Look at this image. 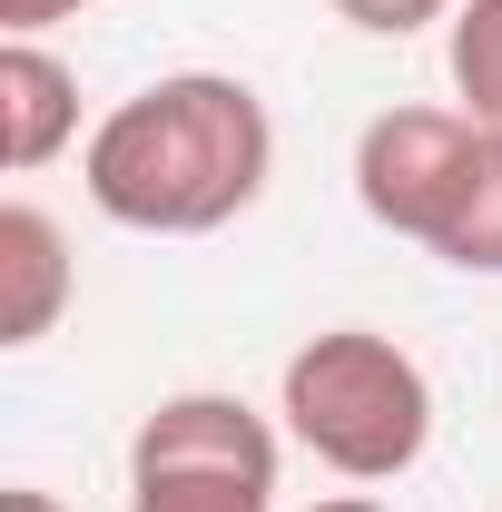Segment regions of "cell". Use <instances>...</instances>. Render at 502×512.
Masks as SVG:
<instances>
[{
  "instance_id": "4",
  "label": "cell",
  "mask_w": 502,
  "mask_h": 512,
  "mask_svg": "<svg viewBox=\"0 0 502 512\" xmlns=\"http://www.w3.org/2000/svg\"><path fill=\"white\" fill-rule=\"evenodd\" d=\"M473 138L483 128L463 119V109H384V119H365V138H355V207L375 217L384 237L434 247L443 207L463 188Z\"/></svg>"
},
{
  "instance_id": "12",
  "label": "cell",
  "mask_w": 502,
  "mask_h": 512,
  "mask_svg": "<svg viewBox=\"0 0 502 512\" xmlns=\"http://www.w3.org/2000/svg\"><path fill=\"white\" fill-rule=\"evenodd\" d=\"M315 512H394V503H375V493H335V503H315Z\"/></svg>"
},
{
  "instance_id": "11",
  "label": "cell",
  "mask_w": 502,
  "mask_h": 512,
  "mask_svg": "<svg viewBox=\"0 0 502 512\" xmlns=\"http://www.w3.org/2000/svg\"><path fill=\"white\" fill-rule=\"evenodd\" d=\"M0 512H69L60 493H40V483H10V493H0Z\"/></svg>"
},
{
  "instance_id": "9",
  "label": "cell",
  "mask_w": 502,
  "mask_h": 512,
  "mask_svg": "<svg viewBox=\"0 0 502 512\" xmlns=\"http://www.w3.org/2000/svg\"><path fill=\"white\" fill-rule=\"evenodd\" d=\"M453 10H463V0H335V20H355V30H375V40H414V30H434Z\"/></svg>"
},
{
  "instance_id": "10",
  "label": "cell",
  "mask_w": 502,
  "mask_h": 512,
  "mask_svg": "<svg viewBox=\"0 0 502 512\" xmlns=\"http://www.w3.org/2000/svg\"><path fill=\"white\" fill-rule=\"evenodd\" d=\"M79 10H89V0H0V30H10V40H40L50 20H79Z\"/></svg>"
},
{
  "instance_id": "2",
  "label": "cell",
  "mask_w": 502,
  "mask_h": 512,
  "mask_svg": "<svg viewBox=\"0 0 502 512\" xmlns=\"http://www.w3.org/2000/svg\"><path fill=\"white\" fill-rule=\"evenodd\" d=\"M276 414H286V434L325 473L394 483V473H414L424 444H434V375L394 335H375V325H325V335H306L286 355Z\"/></svg>"
},
{
  "instance_id": "5",
  "label": "cell",
  "mask_w": 502,
  "mask_h": 512,
  "mask_svg": "<svg viewBox=\"0 0 502 512\" xmlns=\"http://www.w3.org/2000/svg\"><path fill=\"white\" fill-rule=\"evenodd\" d=\"M69 296H79V266H69L60 217L10 197L0 207V345H40L69 316Z\"/></svg>"
},
{
  "instance_id": "3",
  "label": "cell",
  "mask_w": 502,
  "mask_h": 512,
  "mask_svg": "<svg viewBox=\"0 0 502 512\" xmlns=\"http://www.w3.org/2000/svg\"><path fill=\"white\" fill-rule=\"evenodd\" d=\"M276 424L237 394H158L128 434V512H276Z\"/></svg>"
},
{
  "instance_id": "8",
  "label": "cell",
  "mask_w": 502,
  "mask_h": 512,
  "mask_svg": "<svg viewBox=\"0 0 502 512\" xmlns=\"http://www.w3.org/2000/svg\"><path fill=\"white\" fill-rule=\"evenodd\" d=\"M443 69H453V109L473 128H502V0H463L453 10Z\"/></svg>"
},
{
  "instance_id": "6",
  "label": "cell",
  "mask_w": 502,
  "mask_h": 512,
  "mask_svg": "<svg viewBox=\"0 0 502 512\" xmlns=\"http://www.w3.org/2000/svg\"><path fill=\"white\" fill-rule=\"evenodd\" d=\"M79 138V69L40 40H0V158L30 178Z\"/></svg>"
},
{
  "instance_id": "7",
  "label": "cell",
  "mask_w": 502,
  "mask_h": 512,
  "mask_svg": "<svg viewBox=\"0 0 502 512\" xmlns=\"http://www.w3.org/2000/svg\"><path fill=\"white\" fill-rule=\"evenodd\" d=\"M434 256L463 266V276H502V128L473 138L463 188H453V207H443V227H434Z\"/></svg>"
},
{
  "instance_id": "1",
  "label": "cell",
  "mask_w": 502,
  "mask_h": 512,
  "mask_svg": "<svg viewBox=\"0 0 502 512\" xmlns=\"http://www.w3.org/2000/svg\"><path fill=\"white\" fill-rule=\"evenodd\" d=\"M276 178V119L227 69H168L119 99L79 148L89 207L128 237H217Z\"/></svg>"
}]
</instances>
